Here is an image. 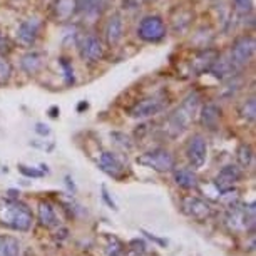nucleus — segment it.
Here are the masks:
<instances>
[{"label":"nucleus","mask_w":256,"mask_h":256,"mask_svg":"<svg viewBox=\"0 0 256 256\" xmlns=\"http://www.w3.org/2000/svg\"><path fill=\"white\" fill-rule=\"evenodd\" d=\"M34 216L27 204L18 200L0 198V223L17 231H28Z\"/></svg>","instance_id":"1"},{"label":"nucleus","mask_w":256,"mask_h":256,"mask_svg":"<svg viewBox=\"0 0 256 256\" xmlns=\"http://www.w3.org/2000/svg\"><path fill=\"white\" fill-rule=\"evenodd\" d=\"M198 106H200V96L196 92H191L184 100H182L180 108L168 118L166 131L169 136L178 138L186 131L188 126H190L192 122V119H194Z\"/></svg>","instance_id":"2"},{"label":"nucleus","mask_w":256,"mask_h":256,"mask_svg":"<svg viewBox=\"0 0 256 256\" xmlns=\"http://www.w3.org/2000/svg\"><path fill=\"white\" fill-rule=\"evenodd\" d=\"M254 56V37L253 36H241L233 42L230 49V60L236 70L244 69Z\"/></svg>","instance_id":"3"},{"label":"nucleus","mask_w":256,"mask_h":256,"mask_svg":"<svg viewBox=\"0 0 256 256\" xmlns=\"http://www.w3.org/2000/svg\"><path fill=\"white\" fill-rule=\"evenodd\" d=\"M136 162L158 172H169L176 166L172 154L166 151V149H154V151L144 152L136 158Z\"/></svg>","instance_id":"4"},{"label":"nucleus","mask_w":256,"mask_h":256,"mask_svg":"<svg viewBox=\"0 0 256 256\" xmlns=\"http://www.w3.org/2000/svg\"><path fill=\"white\" fill-rule=\"evenodd\" d=\"M168 34L166 24L159 16H146L138 26V37L144 42H161Z\"/></svg>","instance_id":"5"},{"label":"nucleus","mask_w":256,"mask_h":256,"mask_svg":"<svg viewBox=\"0 0 256 256\" xmlns=\"http://www.w3.org/2000/svg\"><path fill=\"white\" fill-rule=\"evenodd\" d=\"M79 46V54L80 59L86 62V64H99L100 60L104 59L106 49L102 40L94 36V34H86V36L80 37V40L77 42Z\"/></svg>","instance_id":"6"},{"label":"nucleus","mask_w":256,"mask_h":256,"mask_svg":"<svg viewBox=\"0 0 256 256\" xmlns=\"http://www.w3.org/2000/svg\"><path fill=\"white\" fill-rule=\"evenodd\" d=\"M168 100L164 98L162 94H156V96H151L148 99H142L136 102L129 110V116L134 119H148V118H152L159 112H162L164 108H166Z\"/></svg>","instance_id":"7"},{"label":"nucleus","mask_w":256,"mask_h":256,"mask_svg":"<svg viewBox=\"0 0 256 256\" xmlns=\"http://www.w3.org/2000/svg\"><path fill=\"white\" fill-rule=\"evenodd\" d=\"M181 211L184 212L188 218H192L196 221H206L212 214V208L210 202H206L201 198L196 196H184L181 200Z\"/></svg>","instance_id":"8"},{"label":"nucleus","mask_w":256,"mask_h":256,"mask_svg":"<svg viewBox=\"0 0 256 256\" xmlns=\"http://www.w3.org/2000/svg\"><path fill=\"white\" fill-rule=\"evenodd\" d=\"M186 158L188 162H190L191 168L194 169H201L206 164L208 159V144L206 139L201 136V134H194L190 142L186 146Z\"/></svg>","instance_id":"9"},{"label":"nucleus","mask_w":256,"mask_h":256,"mask_svg":"<svg viewBox=\"0 0 256 256\" xmlns=\"http://www.w3.org/2000/svg\"><path fill=\"white\" fill-rule=\"evenodd\" d=\"M98 164H99L100 171L106 172L109 178H112V180H116V181H122L126 178V174H128L122 161H120V159L110 151H104L102 154H100Z\"/></svg>","instance_id":"10"},{"label":"nucleus","mask_w":256,"mask_h":256,"mask_svg":"<svg viewBox=\"0 0 256 256\" xmlns=\"http://www.w3.org/2000/svg\"><path fill=\"white\" fill-rule=\"evenodd\" d=\"M42 22L37 17H30L27 20H24L17 28V40L18 44L24 47H32L36 44L38 32H40Z\"/></svg>","instance_id":"11"},{"label":"nucleus","mask_w":256,"mask_h":256,"mask_svg":"<svg viewBox=\"0 0 256 256\" xmlns=\"http://www.w3.org/2000/svg\"><path fill=\"white\" fill-rule=\"evenodd\" d=\"M241 178H243V169L236 164H226L224 168H221V171L218 172L214 180V188L221 191H226L230 188H233L236 182H238Z\"/></svg>","instance_id":"12"},{"label":"nucleus","mask_w":256,"mask_h":256,"mask_svg":"<svg viewBox=\"0 0 256 256\" xmlns=\"http://www.w3.org/2000/svg\"><path fill=\"white\" fill-rule=\"evenodd\" d=\"M104 34H106V42H108V46L110 47H116L122 40L124 20H122V17H120V14H112V16L109 17L108 24H106Z\"/></svg>","instance_id":"13"},{"label":"nucleus","mask_w":256,"mask_h":256,"mask_svg":"<svg viewBox=\"0 0 256 256\" xmlns=\"http://www.w3.org/2000/svg\"><path fill=\"white\" fill-rule=\"evenodd\" d=\"M109 6V0H74L76 14L84 17H98Z\"/></svg>","instance_id":"14"},{"label":"nucleus","mask_w":256,"mask_h":256,"mask_svg":"<svg viewBox=\"0 0 256 256\" xmlns=\"http://www.w3.org/2000/svg\"><path fill=\"white\" fill-rule=\"evenodd\" d=\"M218 50L214 49H202L194 56V59L191 60V70L194 72L196 76H201L204 72H210L212 62L218 57Z\"/></svg>","instance_id":"15"},{"label":"nucleus","mask_w":256,"mask_h":256,"mask_svg":"<svg viewBox=\"0 0 256 256\" xmlns=\"http://www.w3.org/2000/svg\"><path fill=\"white\" fill-rule=\"evenodd\" d=\"M210 72L220 80L230 79V77H233L234 74H238V70H236L233 67V64H231L230 57L228 56H221V54L216 57L214 62H212Z\"/></svg>","instance_id":"16"},{"label":"nucleus","mask_w":256,"mask_h":256,"mask_svg":"<svg viewBox=\"0 0 256 256\" xmlns=\"http://www.w3.org/2000/svg\"><path fill=\"white\" fill-rule=\"evenodd\" d=\"M220 118H221L220 106H216L212 102L202 106V109H201V124L204 126L208 131H216V129H218Z\"/></svg>","instance_id":"17"},{"label":"nucleus","mask_w":256,"mask_h":256,"mask_svg":"<svg viewBox=\"0 0 256 256\" xmlns=\"http://www.w3.org/2000/svg\"><path fill=\"white\" fill-rule=\"evenodd\" d=\"M37 216H38V223L44 226V228H56V226L59 224V220H57L54 206L47 201L38 202Z\"/></svg>","instance_id":"18"},{"label":"nucleus","mask_w":256,"mask_h":256,"mask_svg":"<svg viewBox=\"0 0 256 256\" xmlns=\"http://www.w3.org/2000/svg\"><path fill=\"white\" fill-rule=\"evenodd\" d=\"M172 178H174L176 184L182 188V190H192V188L198 186V176L191 169H186V168L172 169Z\"/></svg>","instance_id":"19"},{"label":"nucleus","mask_w":256,"mask_h":256,"mask_svg":"<svg viewBox=\"0 0 256 256\" xmlns=\"http://www.w3.org/2000/svg\"><path fill=\"white\" fill-rule=\"evenodd\" d=\"M20 66L27 74H30V76L37 74V72L42 69V66H44V54H40V52H37V50L27 52V54L22 57Z\"/></svg>","instance_id":"20"},{"label":"nucleus","mask_w":256,"mask_h":256,"mask_svg":"<svg viewBox=\"0 0 256 256\" xmlns=\"http://www.w3.org/2000/svg\"><path fill=\"white\" fill-rule=\"evenodd\" d=\"M20 243L17 238L8 234H0V256H18Z\"/></svg>","instance_id":"21"},{"label":"nucleus","mask_w":256,"mask_h":256,"mask_svg":"<svg viewBox=\"0 0 256 256\" xmlns=\"http://www.w3.org/2000/svg\"><path fill=\"white\" fill-rule=\"evenodd\" d=\"M104 248H106V254L108 256H120L124 253L126 246L120 241L118 236L114 234H104Z\"/></svg>","instance_id":"22"},{"label":"nucleus","mask_w":256,"mask_h":256,"mask_svg":"<svg viewBox=\"0 0 256 256\" xmlns=\"http://www.w3.org/2000/svg\"><path fill=\"white\" fill-rule=\"evenodd\" d=\"M236 158H238V162L241 168H250L253 164V158H254V151L250 144H240L238 151H236Z\"/></svg>","instance_id":"23"},{"label":"nucleus","mask_w":256,"mask_h":256,"mask_svg":"<svg viewBox=\"0 0 256 256\" xmlns=\"http://www.w3.org/2000/svg\"><path fill=\"white\" fill-rule=\"evenodd\" d=\"M76 12L74 0H57L56 4V17L57 18H69Z\"/></svg>","instance_id":"24"},{"label":"nucleus","mask_w":256,"mask_h":256,"mask_svg":"<svg viewBox=\"0 0 256 256\" xmlns=\"http://www.w3.org/2000/svg\"><path fill=\"white\" fill-rule=\"evenodd\" d=\"M240 116L244 120H248V122H253V120L256 119V102H254V98L246 99L244 102L240 106Z\"/></svg>","instance_id":"25"},{"label":"nucleus","mask_w":256,"mask_h":256,"mask_svg":"<svg viewBox=\"0 0 256 256\" xmlns=\"http://www.w3.org/2000/svg\"><path fill=\"white\" fill-rule=\"evenodd\" d=\"M110 138H112V141L116 146H119L122 151H131L132 149V141L129 136H126L124 132H112L110 134Z\"/></svg>","instance_id":"26"},{"label":"nucleus","mask_w":256,"mask_h":256,"mask_svg":"<svg viewBox=\"0 0 256 256\" xmlns=\"http://www.w3.org/2000/svg\"><path fill=\"white\" fill-rule=\"evenodd\" d=\"M146 251V241L142 240H132L128 244V256H141Z\"/></svg>","instance_id":"27"},{"label":"nucleus","mask_w":256,"mask_h":256,"mask_svg":"<svg viewBox=\"0 0 256 256\" xmlns=\"http://www.w3.org/2000/svg\"><path fill=\"white\" fill-rule=\"evenodd\" d=\"M12 76V66L6 57H0V82H7Z\"/></svg>","instance_id":"28"},{"label":"nucleus","mask_w":256,"mask_h":256,"mask_svg":"<svg viewBox=\"0 0 256 256\" xmlns=\"http://www.w3.org/2000/svg\"><path fill=\"white\" fill-rule=\"evenodd\" d=\"M233 4L236 12L241 14V16H246V14L253 10V2L251 0H233Z\"/></svg>","instance_id":"29"},{"label":"nucleus","mask_w":256,"mask_h":256,"mask_svg":"<svg viewBox=\"0 0 256 256\" xmlns=\"http://www.w3.org/2000/svg\"><path fill=\"white\" fill-rule=\"evenodd\" d=\"M59 64L64 70L66 76V82L67 84H74V69H72V64L67 59H59Z\"/></svg>","instance_id":"30"},{"label":"nucleus","mask_w":256,"mask_h":256,"mask_svg":"<svg viewBox=\"0 0 256 256\" xmlns=\"http://www.w3.org/2000/svg\"><path fill=\"white\" fill-rule=\"evenodd\" d=\"M18 171H20V174H24L26 178H42L44 176V171H38L37 168L26 166V164H18Z\"/></svg>","instance_id":"31"},{"label":"nucleus","mask_w":256,"mask_h":256,"mask_svg":"<svg viewBox=\"0 0 256 256\" xmlns=\"http://www.w3.org/2000/svg\"><path fill=\"white\" fill-rule=\"evenodd\" d=\"M100 191H102V194H100V196H102V201L106 202V204H108L109 208H110V210H118V204H116V201L112 200V198H110V194H109V191H108V188H106V186H102V188H100Z\"/></svg>","instance_id":"32"},{"label":"nucleus","mask_w":256,"mask_h":256,"mask_svg":"<svg viewBox=\"0 0 256 256\" xmlns=\"http://www.w3.org/2000/svg\"><path fill=\"white\" fill-rule=\"evenodd\" d=\"M36 132L38 134V136H49L50 134V129H49V126H46V124H42V122H37L36 124Z\"/></svg>","instance_id":"33"},{"label":"nucleus","mask_w":256,"mask_h":256,"mask_svg":"<svg viewBox=\"0 0 256 256\" xmlns=\"http://www.w3.org/2000/svg\"><path fill=\"white\" fill-rule=\"evenodd\" d=\"M141 233L142 234H146V238H149V240H151V241H154V243H156V244H159V246H166L168 244V241L166 240H161V238H158V236H154L152 233H148V231H141Z\"/></svg>","instance_id":"34"},{"label":"nucleus","mask_w":256,"mask_h":256,"mask_svg":"<svg viewBox=\"0 0 256 256\" xmlns=\"http://www.w3.org/2000/svg\"><path fill=\"white\" fill-rule=\"evenodd\" d=\"M56 234H57V240H59V238H60V240H66V238H67V234H69V230H67V228H60Z\"/></svg>","instance_id":"35"},{"label":"nucleus","mask_w":256,"mask_h":256,"mask_svg":"<svg viewBox=\"0 0 256 256\" xmlns=\"http://www.w3.org/2000/svg\"><path fill=\"white\" fill-rule=\"evenodd\" d=\"M66 184H67V188L72 191V192H76V184L72 182V180H70V176H66Z\"/></svg>","instance_id":"36"},{"label":"nucleus","mask_w":256,"mask_h":256,"mask_svg":"<svg viewBox=\"0 0 256 256\" xmlns=\"http://www.w3.org/2000/svg\"><path fill=\"white\" fill-rule=\"evenodd\" d=\"M17 194H20V192L16 190H8V198H10V200H17Z\"/></svg>","instance_id":"37"},{"label":"nucleus","mask_w":256,"mask_h":256,"mask_svg":"<svg viewBox=\"0 0 256 256\" xmlns=\"http://www.w3.org/2000/svg\"><path fill=\"white\" fill-rule=\"evenodd\" d=\"M57 112H59V109H57V108L50 109V116H52V118H57Z\"/></svg>","instance_id":"38"},{"label":"nucleus","mask_w":256,"mask_h":256,"mask_svg":"<svg viewBox=\"0 0 256 256\" xmlns=\"http://www.w3.org/2000/svg\"><path fill=\"white\" fill-rule=\"evenodd\" d=\"M148 2H156V0H148Z\"/></svg>","instance_id":"39"}]
</instances>
